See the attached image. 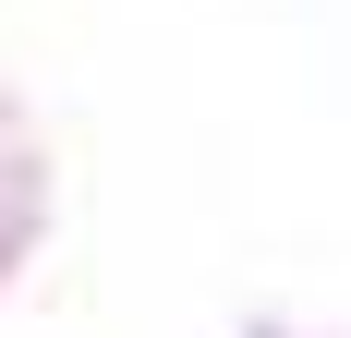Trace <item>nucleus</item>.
I'll return each instance as SVG.
<instances>
[]
</instances>
